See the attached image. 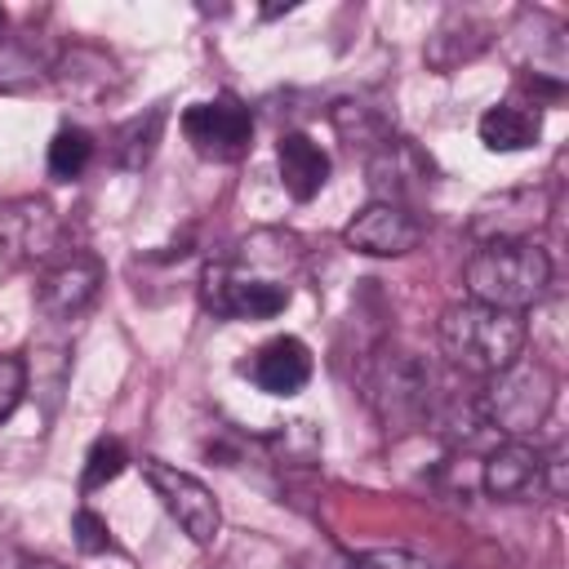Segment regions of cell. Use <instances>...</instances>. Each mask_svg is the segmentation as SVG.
Returning <instances> with one entry per match:
<instances>
[{
    "instance_id": "7402d4cb",
    "label": "cell",
    "mask_w": 569,
    "mask_h": 569,
    "mask_svg": "<svg viewBox=\"0 0 569 569\" xmlns=\"http://www.w3.org/2000/svg\"><path fill=\"white\" fill-rule=\"evenodd\" d=\"M93 147H98V142H93L89 129H80V124H62V129L53 133V142H49L44 164H49V173H53L58 182H71V178H80V173L89 169Z\"/></svg>"
},
{
    "instance_id": "30bf717a",
    "label": "cell",
    "mask_w": 569,
    "mask_h": 569,
    "mask_svg": "<svg viewBox=\"0 0 569 569\" xmlns=\"http://www.w3.org/2000/svg\"><path fill=\"white\" fill-rule=\"evenodd\" d=\"M551 200L542 187H507L498 196H485L471 209V236L476 244L493 240H533V231L547 222Z\"/></svg>"
},
{
    "instance_id": "4fadbf2b",
    "label": "cell",
    "mask_w": 569,
    "mask_h": 569,
    "mask_svg": "<svg viewBox=\"0 0 569 569\" xmlns=\"http://www.w3.org/2000/svg\"><path fill=\"white\" fill-rule=\"evenodd\" d=\"M480 485L489 498L502 502H520L529 493H547V453L529 440H498L485 453V471Z\"/></svg>"
},
{
    "instance_id": "cb8c5ba5",
    "label": "cell",
    "mask_w": 569,
    "mask_h": 569,
    "mask_svg": "<svg viewBox=\"0 0 569 569\" xmlns=\"http://www.w3.org/2000/svg\"><path fill=\"white\" fill-rule=\"evenodd\" d=\"M71 538H76L80 556H107V551H116L111 525H107L98 511H89V507H80V511L71 516Z\"/></svg>"
},
{
    "instance_id": "7c38bea8",
    "label": "cell",
    "mask_w": 569,
    "mask_h": 569,
    "mask_svg": "<svg viewBox=\"0 0 569 569\" xmlns=\"http://www.w3.org/2000/svg\"><path fill=\"white\" fill-rule=\"evenodd\" d=\"M49 80H53V89L62 98L89 102V107H98V102H107V98H116L124 89L120 62L107 49H98V44H71V49H62L53 58V67H49Z\"/></svg>"
},
{
    "instance_id": "277c9868",
    "label": "cell",
    "mask_w": 569,
    "mask_h": 569,
    "mask_svg": "<svg viewBox=\"0 0 569 569\" xmlns=\"http://www.w3.org/2000/svg\"><path fill=\"white\" fill-rule=\"evenodd\" d=\"M462 280H467V293L476 302H489V307L525 316L533 302L547 298L551 258L533 240H493V244H480L467 258Z\"/></svg>"
},
{
    "instance_id": "83f0119b",
    "label": "cell",
    "mask_w": 569,
    "mask_h": 569,
    "mask_svg": "<svg viewBox=\"0 0 569 569\" xmlns=\"http://www.w3.org/2000/svg\"><path fill=\"white\" fill-rule=\"evenodd\" d=\"M22 569H62V565H58V560H31V556H27Z\"/></svg>"
},
{
    "instance_id": "8fae6325",
    "label": "cell",
    "mask_w": 569,
    "mask_h": 569,
    "mask_svg": "<svg viewBox=\"0 0 569 569\" xmlns=\"http://www.w3.org/2000/svg\"><path fill=\"white\" fill-rule=\"evenodd\" d=\"M342 240L369 258H405L418 249L422 240V222L409 204H391V200H369L347 227Z\"/></svg>"
},
{
    "instance_id": "8992f818",
    "label": "cell",
    "mask_w": 569,
    "mask_h": 569,
    "mask_svg": "<svg viewBox=\"0 0 569 569\" xmlns=\"http://www.w3.org/2000/svg\"><path fill=\"white\" fill-rule=\"evenodd\" d=\"M0 249L13 267H53L71 253L67 222L44 196H18L0 204Z\"/></svg>"
},
{
    "instance_id": "7a4b0ae2",
    "label": "cell",
    "mask_w": 569,
    "mask_h": 569,
    "mask_svg": "<svg viewBox=\"0 0 569 569\" xmlns=\"http://www.w3.org/2000/svg\"><path fill=\"white\" fill-rule=\"evenodd\" d=\"M436 338L453 369H462L471 378H493L525 356L529 320L520 311H502V307L467 298V302H449L440 311Z\"/></svg>"
},
{
    "instance_id": "3957f363",
    "label": "cell",
    "mask_w": 569,
    "mask_h": 569,
    "mask_svg": "<svg viewBox=\"0 0 569 569\" xmlns=\"http://www.w3.org/2000/svg\"><path fill=\"white\" fill-rule=\"evenodd\" d=\"M360 391L365 405L378 413V422L387 431H413V427H431V413L440 405V373L427 356H418L413 347H378L365 369H360Z\"/></svg>"
},
{
    "instance_id": "d6986e66",
    "label": "cell",
    "mask_w": 569,
    "mask_h": 569,
    "mask_svg": "<svg viewBox=\"0 0 569 569\" xmlns=\"http://www.w3.org/2000/svg\"><path fill=\"white\" fill-rule=\"evenodd\" d=\"M480 142L489 147V151H525V147H533L538 138H542V116H538V107H529V102H493L485 116H480Z\"/></svg>"
},
{
    "instance_id": "44dd1931",
    "label": "cell",
    "mask_w": 569,
    "mask_h": 569,
    "mask_svg": "<svg viewBox=\"0 0 569 569\" xmlns=\"http://www.w3.org/2000/svg\"><path fill=\"white\" fill-rule=\"evenodd\" d=\"M333 129H338L351 147H365V156L378 151L387 138H396L391 116H387L382 107H369V102H338V107H333Z\"/></svg>"
},
{
    "instance_id": "f1b7e54d",
    "label": "cell",
    "mask_w": 569,
    "mask_h": 569,
    "mask_svg": "<svg viewBox=\"0 0 569 569\" xmlns=\"http://www.w3.org/2000/svg\"><path fill=\"white\" fill-rule=\"evenodd\" d=\"M0 31H4V9H0Z\"/></svg>"
},
{
    "instance_id": "2e32d148",
    "label": "cell",
    "mask_w": 569,
    "mask_h": 569,
    "mask_svg": "<svg viewBox=\"0 0 569 569\" xmlns=\"http://www.w3.org/2000/svg\"><path fill=\"white\" fill-rule=\"evenodd\" d=\"M276 164H280L284 191H289L298 204L316 200V196L325 191V182H329V169H333L329 151H325L311 133H280V142H276Z\"/></svg>"
},
{
    "instance_id": "484cf974",
    "label": "cell",
    "mask_w": 569,
    "mask_h": 569,
    "mask_svg": "<svg viewBox=\"0 0 569 569\" xmlns=\"http://www.w3.org/2000/svg\"><path fill=\"white\" fill-rule=\"evenodd\" d=\"M351 569H436V565H427L422 556L400 551V547H378V551L356 556V560H351Z\"/></svg>"
},
{
    "instance_id": "603a6c76",
    "label": "cell",
    "mask_w": 569,
    "mask_h": 569,
    "mask_svg": "<svg viewBox=\"0 0 569 569\" xmlns=\"http://www.w3.org/2000/svg\"><path fill=\"white\" fill-rule=\"evenodd\" d=\"M124 467H129V449H124V440H120V436H98V440L89 445V453H84L80 489H84V493H93V489L111 485Z\"/></svg>"
},
{
    "instance_id": "9c48e42d",
    "label": "cell",
    "mask_w": 569,
    "mask_h": 569,
    "mask_svg": "<svg viewBox=\"0 0 569 569\" xmlns=\"http://www.w3.org/2000/svg\"><path fill=\"white\" fill-rule=\"evenodd\" d=\"M107 284V267L98 253L89 249H71L67 258H58L53 267L40 271V284H36V307L44 320H58V325H71L80 320L98 293Z\"/></svg>"
},
{
    "instance_id": "e0dca14e",
    "label": "cell",
    "mask_w": 569,
    "mask_h": 569,
    "mask_svg": "<svg viewBox=\"0 0 569 569\" xmlns=\"http://www.w3.org/2000/svg\"><path fill=\"white\" fill-rule=\"evenodd\" d=\"M164 124H169V107H164V102H156V107H147V111L120 120V124L111 129V138H107V156H111V164H116L120 173H138V169H147L151 156H156L160 142H164Z\"/></svg>"
},
{
    "instance_id": "d4e9b609",
    "label": "cell",
    "mask_w": 569,
    "mask_h": 569,
    "mask_svg": "<svg viewBox=\"0 0 569 569\" xmlns=\"http://www.w3.org/2000/svg\"><path fill=\"white\" fill-rule=\"evenodd\" d=\"M27 382H31L27 360H22V356H13V351H4V356H0V427H4V422L13 418V409L22 405Z\"/></svg>"
},
{
    "instance_id": "ac0fdd59",
    "label": "cell",
    "mask_w": 569,
    "mask_h": 569,
    "mask_svg": "<svg viewBox=\"0 0 569 569\" xmlns=\"http://www.w3.org/2000/svg\"><path fill=\"white\" fill-rule=\"evenodd\" d=\"M489 44H493V27H485V22L471 18V13H449V18L427 36L422 58H427L436 71H453V67L480 58Z\"/></svg>"
},
{
    "instance_id": "6da1fadb",
    "label": "cell",
    "mask_w": 569,
    "mask_h": 569,
    "mask_svg": "<svg viewBox=\"0 0 569 569\" xmlns=\"http://www.w3.org/2000/svg\"><path fill=\"white\" fill-rule=\"evenodd\" d=\"M302 240L289 231H253L231 258L200 271V302L218 320H271L289 307V267H298Z\"/></svg>"
},
{
    "instance_id": "9a60e30c",
    "label": "cell",
    "mask_w": 569,
    "mask_h": 569,
    "mask_svg": "<svg viewBox=\"0 0 569 569\" xmlns=\"http://www.w3.org/2000/svg\"><path fill=\"white\" fill-rule=\"evenodd\" d=\"M431 182V160L409 138H387L378 151H369V187L373 200L409 204Z\"/></svg>"
},
{
    "instance_id": "5bb4252c",
    "label": "cell",
    "mask_w": 569,
    "mask_h": 569,
    "mask_svg": "<svg viewBox=\"0 0 569 569\" xmlns=\"http://www.w3.org/2000/svg\"><path fill=\"white\" fill-rule=\"evenodd\" d=\"M311 347L293 333H280L271 342H262L244 365L240 373L262 391V396H298L307 382H311Z\"/></svg>"
},
{
    "instance_id": "ffe728a7",
    "label": "cell",
    "mask_w": 569,
    "mask_h": 569,
    "mask_svg": "<svg viewBox=\"0 0 569 569\" xmlns=\"http://www.w3.org/2000/svg\"><path fill=\"white\" fill-rule=\"evenodd\" d=\"M53 49L36 36H0V93H22L31 84H40L53 67Z\"/></svg>"
},
{
    "instance_id": "ba28073f",
    "label": "cell",
    "mask_w": 569,
    "mask_h": 569,
    "mask_svg": "<svg viewBox=\"0 0 569 569\" xmlns=\"http://www.w3.org/2000/svg\"><path fill=\"white\" fill-rule=\"evenodd\" d=\"M178 124H182V138L191 142V151L200 160H213V164L240 160L249 151V142H253V111L236 93H218V98L191 102Z\"/></svg>"
},
{
    "instance_id": "5b68a950",
    "label": "cell",
    "mask_w": 569,
    "mask_h": 569,
    "mask_svg": "<svg viewBox=\"0 0 569 569\" xmlns=\"http://www.w3.org/2000/svg\"><path fill=\"white\" fill-rule=\"evenodd\" d=\"M556 387L560 382L542 360L520 356L502 373L485 378L476 400H480V413H485V422L493 427L498 440H529L547 422V413L556 405Z\"/></svg>"
},
{
    "instance_id": "4316f807",
    "label": "cell",
    "mask_w": 569,
    "mask_h": 569,
    "mask_svg": "<svg viewBox=\"0 0 569 569\" xmlns=\"http://www.w3.org/2000/svg\"><path fill=\"white\" fill-rule=\"evenodd\" d=\"M22 560H27V556H22L9 538H0V569H22Z\"/></svg>"
},
{
    "instance_id": "52a82bcc",
    "label": "cell",
    "mask_w": 569,
    "mask_h": 569,
    "mask_svg": "<svg viewBox=\"0 0 569 569\" xmlns=\"http://www.w3.org/2000/svg\"><path fill=\"white\" fill-rule=\"evenodd\" d=\"M142 480L151 485V493L160 498V507L173 516V525L196 542V547H213L218 529H222V511L209 485H200L191 471L164 462V458H142Z\"/></svg>"
}]
</instances>
